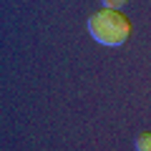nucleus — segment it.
Instances as JSON below:
<instances>
[{
	"label": "nucleus",
	"instance_id": "f03ea898",
	"mask_svg": "<svg viewBox=\"0 0 151 151\" xmlns=\"http://www.w3.org/2000/svg\"><path fill=\"white\" fill-rule=\"evenodd\" d=\"M136 151H151V134L149 131L136 136Z\"/></svg>",
	"mask_w": 151,
	"mask_h": 151
},
{
	"label": "nucleus",
	"instance_id": "f257e3e1",
	"mask_svg": "<svg viewBox=\"0 0 151 151\" xmlns=\"http://www.w3.org/2000/svg\"><path fill=\"white\" fill-rule=\"evenodd\" d=\"M88 33L93 35L96 43L116 48V45H124L129 40L131 20L121 10H108V8H103V10L93 13L88 18Z\"/></svg>",
	"mask_w": 151,
	"mask_h": 151
},
{
	"label": "nucleus",
	"instance_id": "7ed1b4c3",
	"mask_svg": "<svg viewBox=\"0 0 151 151\" xmlns=\"http://www.w3.org/2000/svg\"><path fill=\"white\" fill-rule=\"evenodd\" d=\"M126 3L129 0H103V8H108V10H121Z\"/></svg>",
	"mask_w": 151,
	"mask_h": 151
}]
</instances>
